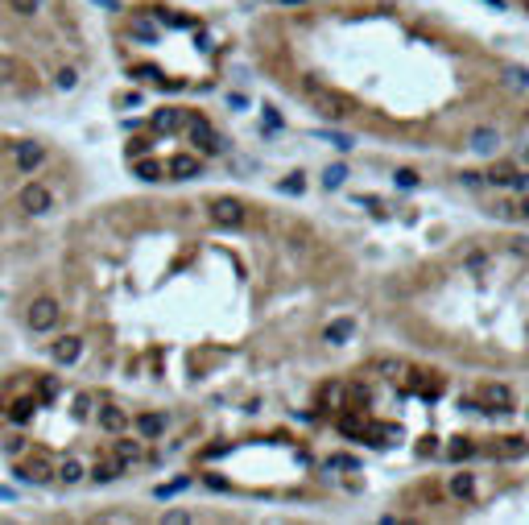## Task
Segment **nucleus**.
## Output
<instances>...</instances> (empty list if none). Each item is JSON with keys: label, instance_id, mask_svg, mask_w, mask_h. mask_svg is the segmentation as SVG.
Returning a JSON list of instances; mask_svg holds the SVG:
<instances>
[{"label": "nucleus", "instance_id": "nucleus-20", "mask_svg": "<svg viewBox=\"0 0 529 525\" xmlns=\"http://www.w3.org/2000/svg\"><path fill=\"white\" fill-rule=\"evenodd\" d=\"M8 418H13V422H29V418H34V401H29V397L13 401V405H8Z\"/></svg>", "mask_w": 529, "mask_h": 525}, {"label": "nucleus", "instance_id": "nucleus-29", "mask_svg": "<svg viewBox=\"0 0 529 525\" xmlns=\"http://www.w3.org/2000/svg\"><path fill=\"white\" fill-rule=\"evenodd\" d=\"M149 145H153L149 136H132V141H129V158H132V162H136V158H141V153H145Z\"/></svg>", "mask_w": 529, "mask_h": 525}, {"label": "nucleus", "instance_id": "nucleus-39", "mask_svg": "<svg viewBox=\"0 0 529 525\" xmlns=\"http://www.w3.org/2000/svg\"><path fill=\"white\" fill-rule=\"evenodd\" d=\"M517 211H521V216H526V219H529V199H526V203H521V207H517Z\"/></svg>", "mask_w": 529, "mask_h": 525}, {"label": "nucleus", "instance_id": "nucleus-1", "mask_svg": "<svg viewBox=\"0 0 529 525\" xmlns=\"http://www.w3.org/2000/svg\"><path fill=\"white\" fill-rule=\"evenodd\" d=\"M17 207H21L25 216H45V211L54 207V195H50V186H42V182H25V186L17 190Z\"/></svg>", "mask_w": 529, "mask_h": 525}, {"label": "nucleus", "instance_id": "nucleus-11", "mask_svg": "<svg viewBox=\"0 0 529 525\" xmlns=\"http://www.w3.org/2000/svg\"><path fill=\"white\" fill-rule=\"evenodd\" d=\"M162 430H166V418L162 414H141L136 418V435L141 438H157Z\"/></svg>", "mask_w": 529, "mask_h": 525}, {"label": "nucleus", "instance_id": "nucleus-37", "mask_svg": "<svg viewBox=\"0 0 529 525\" xmlns=\"http://www.w3.org/2000/svg\"><path fill=\"white\" fill-rule=\"evenodd\" d=\"M513 248H517V253H529V240H526V236H517V240H513Z\"/></svg>", "mask_w": 529, "mask_h": 525}, {"label": "nucleus", "instance_id": "nucleus-2", "mask_svg": "<svg viewBox=\"0 0 529 525\" xmlns=\"http://www.w3.org/2000/svg\"><path fill=\"white\" fill-rule=\"evenodd\" d=\"M211 219H216V227H240L248 211H244V203L240 199H232V195H223V199H211Z\"/></svg>", "mask_w": 529, "mask_h": 525}, {"label": "nucleus", "instance_id": "nucleus-34", "mask_svg": "<svg viewBox=\"0 0 529 525\" xmlns=\"http://www.w3.org/2000/svg\"><path fill=\"white\" fill-rule=\"evenodd\" d=\"M13 75H17V62L13 58H0V83H8Z\"/></svg>", "mask_w": 529, "mask_h": 525}, {"label": "nucleus", "instance_id": "nucleus-15", "mask_svg": "<svg viewBox=\"0 0 529 525\" xmlns=\"http://www.w3.org/2000/svg\"><path fill=\"white\" fill-rule=\"evenodd\" d=\"M58 480L62 484H79L83 480V463H79V459H62V463H58Z\"/></svg>", "mask_w": 529, "mask_h": 525}, {"label": "nucleus", "instance_id": "nucleus-22", "mask_svg": "<svg viewBox=\"0 0 529 525\" xmlns=\"http://www.w3.org/2000/svg\"><path fill=\"white\" fill-rule=\"evenodd\" d=\"M344 178H348V166H327L323 170V186L335 190V186H344Z\"/></svg>", "mask_w": 529, "mask_h": 525}, {"label": "nucleus", "instance_id": "nucleus-6", "mask_svg": "<svg viewBox=\"0 0 529 525\" xmlns=\"http://www.w3.org/2000/svg\"><path fill=\"white\" fill-rule=\"evenodd\" d=\"M480 401H484L488 410L505 414V410H513V389L500 385V381H488V385H480Z\"/></svg>", "mask_w": 529, "mask_h": 525}, {"label": "nucleus", "instance_id": "nucleus-30", "mask_svg": "<svg viewBox=\"0 0 529 525\" xmlns=\"http://www.w3.org/2000/svg\"><path fill=\"white\" fill-rule=\"evenodd\" d=\"M397 186H401V190H409V186H418V174H414V170H409V166H405V170H397Z\"/></svg>", "mask_w": 529, "mask_h": 525}, {"label": "nucleus", "instance_id": "nucleus-5", "mask_svg": "<svg viewBox=\"0 0 529 525\" xmlns=\"http://www.w3.org/2000/svg\"><path fill=\"white\" fill-rule=\"evenodd\" d=\"M42 162H45L42 141H17V170H21V174H34Z\"/></svg>", "mask_w": 529, "mask_h": 525}, {"label": "nucleus", "instance_id": "nucleus-3", "mask_svg": "<svg viewBox=\"0 0 529 525\" xmlns=\"http://www.w3.org/2000/svg\"><path fill=\"white\" fill-rule=\"evenodd\" d=\"M186 129H190V141H195V149H199V153H220V136H216V129H211L199 112H190V116H186Z\"/></svg>", "mask_w": 529, "mask_h": 525}, {"label": "nucleus", "instance_id": "nucleus-17", "mask_svg": "<svg viewBox=\"0 0 529 525\" xmlns=\"http://www.w3.org/2000/svg\"><path fill=\"white\" fill-rule=\"evenodd\" d=\"M488 182H496V186H513V182H517V170H513L509 162H500V166L488 170Z\"/></svg>", "mask_w": 529, "mask_h": 525}, {"label": "nucleus", "instance_id": "nucleus-31", "mask_svg": "<svg viewBox=\"0 0 529 525\" xmlns=\"http://www.w3.org/2000/svg\"><path fill=\"white\" fill-rule=\"evenodd\" d=\"M323 141H331L335 149H352V136H344V132H323Z\"/></svg>", "mask_w": 529, "mask_h": 525}, {"label": "nucleus", "instance_id": "nucleus-28", "mask_svg": "<svg viewBox=\"0 0 529 525\" xmlns=\"http://www.w3.org/2000/svg\"><path fill=\"white\" fill-rule=\"evenodd\" d=\"M281 190H285V195H302V190H306V178H302V174L285 178V182H281Z\"/></svg>", "mask_w": 529, "mask_h": 525}, {"label": "nucleus", "instance_id": "nucleus-13", "mask_svg": "<svg viewBox=\"0 0 529 525\" xmlns=\"http://www.w3.org/2000/svg\"><path fill=\"white\" fill-rule=\"evenodd\" d=\"M339 430H344V435H364V438H368L372 426L364 422V414H344V418H339Z\"/></svg>", "mask_w": 529, "mask_h": 525}, {"label": "nucleus", "instance_id": "nucleus-26", "mask_svg": "<svg viewBox=\"0 0 529 525\" xmlns=\"http://www.w3.org/2000/svg\"><path fill=\"white\" fill-rule=\"evenodd\" d=\"M54 83H58V91H71L79 83V71H75V66H62V71L54 75Z\"/></svg>", "mask_w": 529, "mask_h": 525}, {"label": "nucleus", "instance_id": "nucleus-8", "mask_svg": "<svg viewBox=\"0 0 529 525\" xmlns=\"http://www.w3.org/2000/svg\"><path fill=\"white\" fill-rule=\"evenodd\" d=\"M178 125H182V108H157L153 120H149V129L153 132H174Z\"/></svg>", "mask_w": 529, "mask_h": 525}, {"label": "nucleus", "instance_id": "nucleus-36", "mask_svg": "<svg viewBox=\"0 0 529 525\" xmlns=\"http://www.w3.org/2000/svg\"><path fill=\"white\" fill-rule=\"evenodd\" d=\"M381 368H385V377H397V372H401V364H397V360H385Z\"/></svg>", "mask_w": 529, "mask_h": 525}, {"label": "nucleus", "instance_id": "nucleus-4", "mask_svg": "<svg viewBox=\"0 0 529 525\" xmlns=\"http://www.w3.org/2000/svg\"><path fill=\"white\" fill-rule=\"evenodd\" d=\"M58 314H62V310H58L54 298H34L29 310H25V323H29L34 331H50V327L58 323Z\"/></svg>", "mask_w": 529, "mask_h": 525}, {"label": "nucleus", "instance_id": "nucleus-24", "mask_svg": "<svg viewBox=\"0 0 529 525\" xmlns=\"http://www.w3.org/2000/svg\"><path fill=\"white\" fill-rule=\"evenodd\" d=\"M120 472H125V463H120V459H116V463H99V468H95V480L108 484V480H116Z\"/></svg>", "mask_w": 529, "mask_h": 525}, {"label": "nucleus", "instance_id": "nucleus-7", "mask_svg": "<svg viewBox=\"0 0 529 525\" xmlns=\"http://www.w3.org/2000/svg\"><path fill=\"white\" fill-rule=\"evenodd\" d=\"M50 356H54L58 364H75V360L83 356V340H79V335H62V340L50 344Z\"/></svg>", "mask_w": 529, "mask_h": 525}, {"label": "nucleus", "instance_id": "nucleus-9", "mask_svg": "<svg viewBox=\"0 0 529 525\" xmlns=\"http://www.w3.org/2000/svg\"><path fill=\"white\" fill-rule=\"evenodd\" d=\"M352 335H355L352 318H335V323H327V331H323V340H327V344H348Z\"/></svg>", "mask_w": 529, "mask_h": 525}, {"label": "nucleus", "instance_id": "nucleus-32", "mask_svg": "<svg viewBox=\"0 0 529 525\" xmlns=\"http://www.w3.org/2000/svg\"><path fill=\"white\" fill-rule=\"evenodd\" d=\"M42 4H45V0H13V8H17V13H25V17H29V13H38Z\"/></svg>", "mask_w": 529, "mask_h": 525}, {"label": "nucleus", "instance_id": "nucleus-35", "mask_svg": "<svg viewBox=\"0 0 529 525\" xmlns=\"http://www.w3.org/2000/svg\"><path fill=\"white\" fill-rule=\"evenodd\" d=\"M38 389H42V397L50 401V397H58V381H54V377H45V381L38 385Z\"/></svg>", "mask_w": 529, "mask_h": 525}, {"label": "nucleus", "instance_id": "nucleus-38", "mask_svg": "<svg viewBox=\"0 0 529 525\" xmlns=\"http://www.w3.org/2000/svg\"><path fill=\"white\" fill-rule=\"evenodd\" d=\"M95 4H104V8H120V4H116V0H95Z\"/></svg>", "mask_w": 529, "mask_h": 525}, {"label": "nucleus", "instance_id": "nucleus-16", "mask_svg": "<svg viewBox=\"0 0 529 525\" xmlns=\"http://www.w3.org/2000/svg\"><path fill=\"white\" fill-rule=\"evenodd\" d=\"M99 422H104V430H120L129 418H125V410H116V405H104V410H99Z\"/></svg>", "mask_w": 529, "mask_h": 525}, {"label": "nucleus", "instance_id": "nucleus-10", "mask_svg": "<svg viewBox=\"0 0 529 525\" xmlns=\"http://www.w3.org/2000/svg\"><path fill=\"white\" fill-rule=\"evenodd\" d=\"M199 170H203V162H199L195 153H178L174 162H170V174L174 178H195Z\"/></svg>", "mask_w": 529, "mask_h": 525}, {"label": "nucleus", "instance_id": "nucleus-25", "mask_svg": "<svg viewBox=\"0 0 529 525\" xmlns=\"http://www.w3.org/2000/svg\"><path fill=\"white\" fill-rule=\"evenodd\" d=\"M484 265H488V253H484V248H472V253L463 257V269H467V273H480Z\"/></svg>", "mask_w": 529, "mask_h": 525}, {"label": "nucleus", "instance_id": "nucleus-33", "mask_svg": "<svg viewBox=\"0 0 529 525\" xmlns=\"http://www.w3.org/2000/svg\"><path fill=\"white\" fill-rule=\"evenodd\" d=\"M331 468H335V472H344V468H348V472H355L360 463H355L352 455H335V459H331Z\"/></svg>", "mask_w": 529, "mask_h": 525}, {"label": "nucleus", "instance_id": "nucleus-19", "mask_svg": "<svg viewBox=\"0 0 529 525\" xmlns=\"http://www.w3.org/2000/svg\"><path fill=\"white\" fill-rule=\"evenodd\" d=\"M505 88L526 91L529 88V71H526V66H509V71H505Z\"/></svg>", "mask_w": 529, "mask_h": 525}, {"label": "nucleus", "instance_id": "nucleus-21", "mask_svg": "<svg viewBox=\"0 0 529 525\" xmlns=\"http://www.w3.org/2000/svg\"><path fill=\"white\" fill-rule=\"evenodd\" d=\"M521 451H526V438L521 435H509L496 442V455H521Z\"/></svg>", "mask_w": 529, "mask_h": 525}, {"label": "nucleus", "instance_id": "nucleus-14", "mask_svg": "<svg viewBox=\"0 0 529 525\" xmlns=\"http://www.w3.org/2000/svg\"><path fill=\"white\" fill-rule=\"evenodd\" d=\"M116 459L120 463H136L141 459V442L136 438H116Z\"/></svg>", "mask_w": 529, "mask_h": 525}, {"label": "nucleus", "instance_id": "nucleus-23", "mask_svg": "<svg viewBox=\"0 0 529 525\" xmlns=\"http://www.w3.org/2000/svg\"><path fill=\"white\" fill-rule=\"evenodd\" d=\"M451 492H455V496H472V492H476V476H467V472H459V476L451 480Z\"/></svg>", "mask_w": 529, "mask_h": 525}, {"label": "nucleus", "instance_id": "nucleus-18", "mask_svg": "<svg viewBox=\"0 0 529 525\" xmlns=\"http://www.w3.org/2000/svg\"><path fill=\"white\" fill-rule=\"evenodd\" d=\"M132 174L141 178V182H157V178H162V162H153V158H149V162H136Z\"/></svg>", "mask_w": 529, "mask_h": 525}, {"label": "nucleus", "instance_id": "nucleus-27", "mask_svg": "<svg viewBox=\"0 0 529 525\" xmlns=\"http://www.w3.org/2000/svg\"><path fill=\"white\" fill-rule=\"evenodd\" d=\"M472 451H476V447H472L467 438H459V442H451V451H446V455H451V459H467Z\"/></svg>", "mask_w": 529, "mask_h": 525}, {"label": "nucleus", "instance_id": "nucleus-12", "mask_svg": "<svg viewBox=\"0 0 529 525\" xmlns=\"http://www.w3.org/2000/svg\"><path fill=\"white\" fill-rule=\"evenodd\" d=\"M496 145H500L496 129H476V132H472V149H476V153H492Z\"/></svg>", "mask_w": 529, "mask_h": 525}]
</instances>
